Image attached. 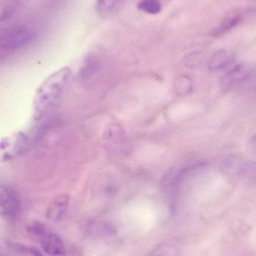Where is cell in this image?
Returning <instances> with one entry per match:
<instances>
[{
	"label": "cell",
	"mask_w": 256,
	"mask_h": 256,
	"mask_svg": "<svg viewBox=\"0 0 256 256\" xmlns=\"http://www.w3.org/2000/svg\"><path fill=\"white\" fill-rule=\"evenodd\" d=\"M68 194H62L54 198L46 210V218L52 222H59L64 218L70 206Z\"/></svg>",
	"instance_id": "7"
},
{
	"label": "cell",
	"mask_w": 256,
	"mask_h": 256,
	"mask_svg": "<svg viewBox=\"0 0 256 256\" xmlns=\"http://www.w3.org/2000/svg\"><path fill=\"white\" fill-rule=\"evenodd\" d=\"M100 60L96 56H89L80 70V76L83 78L90 77L100 71Z\"/></svg>",
	"instance_id": "13"
},
{
	"label": "cell",
	"mask_w": 256,
	"mask_h": 256,
	"mask_svg": "<svg viewBox=\"0 0 256 256\" xmlns=\"http://www.w3.org/2000/svg\"><path fill=\"white\" fill-rule=\"evenodd\" d=\"M30 232L40 240L43 251L47 254L56 256L66 254L62 240L56 234L48 230L43 224L34 223L30 226Z\"/></svg>",
	"instance_id": "4"
},
{
	"label": "cell",
	"mask_w": 256,
	"mask_h": 256,
	"mask_svg": "<svg viewBox=\"0 0 256 256\" xmlns=\"http://www.w3.org/2000/svg\"><path fill=\"white\" fill-rule=\"evenodd\" d=\"M28 136L22 132L12 133L0 140V162L12 161L23 155L28 148Z\"/></svg>",
	"instance_id": "3"
},
{
	"label": "cell",
	"mask_w": 256,
	"mask_h": 256,
	"mask_svg": "<svg viewBox=\"0 0 256 256\" xmlns=\"http://www.w3.org/2000/svg\"><path fill=\"white\" fill-rule=\"evenodd\" d=\"M137 7L143 12L155 16L161 12L162 4V0H140Z\"/></svg>",
	"instance_id": "11"
},
{
	"label": "cell",
	"mask_w": 256,
	"mask_h": 256,
	"mask_svg": "<svg viewBox=\"0 0 256 256\" xmlns=\"http://www.w3.org/2000/svg\"><path fill=\"white\" fill-rule=\"evenodd\" d=\"M19 6L18 0H0V22L14 16Z\"/></svg>",
	"instance_id": "10"
},
{
	"label": "cell",
	"mask_w": 256,
	"mask_h": 256,
	"mask_svg": "<svg viewBox=\"0 0 256 256\" xmlns=\"http://www.w3.org/2000/svg\"><path fill=\"white\" fill-rule=\"evenodd\" d=\"M71 76L70 68L64 67L52 73L41 84L34 96L35 114L42 116L60 102Z\"/></svg>",
	"instance_id": "1"
},
{
	"label": "cell",
	"mask_w": 256,
	"mask_h": 256,
	"mask_svg": "<svg viewBox=\"0 0 256 256\" xmlns=\"http://www.w3.org/2000/svg\"><path fill=\"white\" fill-rule=\"evenodd\" d=\"M124 1L125 0H96V7L100 14L106 16L114 12Z\"/></svg>",
	"instance_id": "12"
},
{
	"label": "cell",
	"mask_w": 256,
	"mask_h": 256,
	"mask_svg": "<svg viewBox=\"0 0 256 256\" xmlns=\"http://www.w3.org/2000/svg\"><path fill=\"white\" fill-rule=\"evenodd\" d=\"M22 206L20 196L12 186H0V215L7 220H14L20 214Z\"/></svg>",
	"instance_id": "5"
},
{
	"label": "cell",
	"mask_w": 256,
	"mask_h": 256,
	"mask_svg": "<svg viewBox=\"0 0 256 256\" xmlns=\"http://www.w3.org/2000/svg\"><path fill=\"white\" fill-rule=\"evenodd\" d=\"M253 67L250 64L242 62L232 67L223 78L224 86L238 84L251 77L253 73Z\"/></svg>",
	"instance_id": "6"
},
{
	"label": "cell",
	"mask_w": 256,
	"mask_h": 256,
	"mask_svg": "<svg viewBox=\"0 0 256 256\" xmlns=\"http://www.w3.org/2000/svg\"><path fill=\"white\" fill-rule=\"evenodd\" d=\"M35 37L34 31L24 25H14L0 30V59L28 46Z\"/></svg>",
	"instance_id": "2"
},
{
	"label": "cell",
	"mask_w": 256,
	"mask_h": 256,
	"mask_svg": "<svg viewBox=\"0 0 256 256\" xmlns=\"http://www.w3.org/2000/svg\"><path fill=\"white\" fill-rule=\"evenodd\" d=\"M242 16L244 12L239 10H232L230 12L227 13L220 25L212 31L211 35L212 36H220L232 30L240 23Z\"/></svg>",
	"instance_id": "8"
},
{
	"label": "cell",
	"mask_w": 256,
	"mask_h": 256,
	"mask_svg": "<svg viewBox=\"0 0 256 256\" xmlns=\"http://www.w3.org/2000/svg\"><path fill=\"white\" fill-rule=\"evenodd\" d=\"M10 251L16 252V254H31V256H42V253L34 247L28 246L18 242H10L8 244Z\"/></svg>",
	"instance_id": "14"
},
{
	"label": "cell",
	"mask_w": 256,
	"mask_h": 256,
	"mask_svg": "<svg viewBox=\"0 0 256 256\" xmlns=\"http://www.w3.org/2000/svg\"><path fill=\"white\" fill-rule=\"evenodd\" d=\"M232 55L228 50L222 49L217 50L211 56L208 67L212 71L224 70L232 62Z\"/></svg>",
	"instance_id": "9"
}]
</instances>
